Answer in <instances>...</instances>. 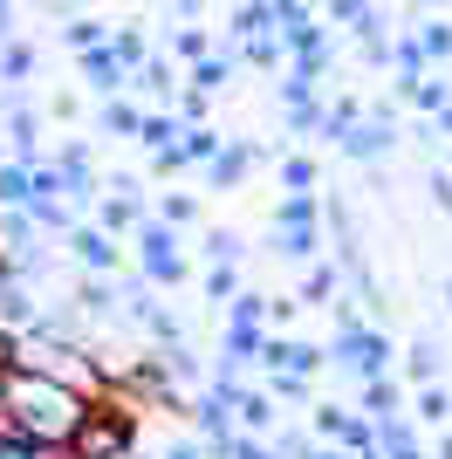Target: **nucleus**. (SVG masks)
<instances>
[{
  "instance_id": "nucleus-26",
  "label": "nucleus",
  "mask_w": 452,
  "mask_h": 459,
  "mask_svg": "<svg viewBox=\"0 0 452 459\" xmlns=\"http://www.w3.org/2000/svg\"><path fill=\"white\" fill-rule=\"evenodd\" d=\"M0 69H7V82H21L28 69H35V48H7V56H0Z\"/></svg>"
},
{
  "instance_id": "nucleus-25",
  "label": "nucleus",
  "mask_w": 452,
  "mask_h": 459,
  "mask_svg": "<svg viewBox=\"0 0 452 459\" xmlns=\"http://www.w3.org/2000/svg\"><path fill=\"white\" fill-rule=\"evenodd\" d=\"M28 364V343H21L14 329H0V370H21Z\"/></svg>"
},
{
  "instance_id": "nucleus-32",
  "label": "nucleus",
  "mask_w": 452,
  "mask_h": 459,
  "mask_svg": "<svg viewBox=\"0 0 452 459\" xmlns=\"http://www.w3.org/2000/svg\"><path fill=\"white\" fill-rule=\"evenodd\" d=\"M432 459H452V425L439 432V446H432Z\"/></svg>"
},
{
  "instance_id": "nucleus-33",
  "label": "nucleus",
  "mask_w": 452,
  "mask_h": 459,
  "mask_svg": "<svg viewBox=\"0 0 452 459\" xmlns=\"http://www.w3.org/2000/svg\"><path fill=\"white\" fill-rule=\"evenodd\" d=\"M41 459H75V453H69V446H56V453H41Z\"/></svg>"
},
{
  "instance_id": "nucleus-18",
  "label": "nucleus",
  "mask_w": 452,
  "mask_h": 459,
  "mask_svg": "<svg viewBox=\"0 0 452 459\" xmlns=\"http://www.w3.org/2000/svg\"><path fill=\"white\" fill-rule=\"evenodd\" d=\"M247 165H254V152H247V144H233V152H220V158H213L206 172H213V186H240V178H247Z\"/></svg>"
},
{
  "instance_id": "nucleus-14",
  "label": "nucleus",
  "mask_w": 452,
  "mask_h": 459,
  "mask_svg": "<svg viewBox=\"0 0 452 459\" xmlns=\"http://www.w3.org/2000/svg\"><path fill=\"white\" fill-rule=\"evenodd\" d=\"M0 206H35V165H0Z\"/></svg>"
},
{
  "instance_id": "nucleus-20",
  "label": "nucleus",
  "mask_w": 452,
  "mask_h": 459,
  "mask_svg": "<svg viewBox=\"0 0 452 459\" xmlns=\"http://www.w3.org/2000/svg\"><path fill=\"white\" fill-rule=\"evenodd\" d=\"M261 391H267L274 404H309V398H316V377H267Z\"/></svg>"
},
{
  "instance_id": "nucleus-17",
  "label": "nucleus",
  "mask_w": 452,
  "mask_h": 459,
  "mask_svg": "<svg viewBox=\"0 0 452 459\" xmlns=\"http://www.w3.org/2000/svg\"><path fill=\"white\" fill-rule=\"evenodd\" d=\"M418 419H425V425H452V391H446V384H418Z\"/></svg>"
},
{
  "instance_id": "nucleus-6",
  "label": "nucleus",
  "mask_w": 452,
  "mask_h": 459,
  "mask_svg": "<svg viewBox=\"0 0 452 459\" xmlns=\"http://www.w3.org/2000/svg\"><path fill=\"white\" fill-rule=\"evenodd\" d=\"M69 254H75L83 274H117L124 268V247H117L103 227H69Z\"/></svg>"
},
{
  "instance_id": "nucleus-10",
  "label": "nucleus",
  "mask_w": 452,
  "mask_h": 459,
  "mask_svg": "<svg viewBox=\"0 0 452 459\" xmlns=\"http://www.w3.org/2000/svg\"><path fill=\"white\" fill-rule=\"evenodd\" d=\"M336 144H343V158H363V165H370V158L391 152V124H384V117H370V124H350Z\"/></svg>"
},
{
  "instance_id": "nucleus-30",
  "label": "nucleus",
  "mask_w": 452,
  "mask_h": 459,
  "mask_svg": "<svg viewBox=\"0 0 452 459\" xmlns=\"http://www.w3.org/2000/svg\"><path fill=\"white\" fill-rule=\"evenodd\" d=\"M432 199H439V206H452V172H432Z\"/></svg>"
},
{
  "instance_id": "nucleus-35",
  "label": "nucleus",
  "mask_w": 452,
  "mask_h": 459,
  "mask_svg": "<svg viewBox=\"0 0 452 459\" xmlns=\"http://www.w3.org/2000/svg\"><path fill=\"white\" fill-rule=\"evenodd\" d=\"M446 308H452V281H446Z\"/></svg>"
},
{
  "instance_id": "nucleus-28",
  "label": "nucleus",
  "mask_w": 452,
  "mask_h": 459,
  "mask_svg": "<svg viewBox=\"0 0 452 459\" xmlns=\"http://www.w3.org/2000/svg\"><path fill=\"white\" fill-rule=\"evenodd\" d=\"M295 295H282V302H267V329H282V323H295Z\"/></svg>"
},
{
  "instance_id": "nucleus-16",
  "label": "nucleus",
  "mask_w": 452,
  "mask_h": 459,
  "mask_svg": "<svg viewBox=\"0 0 452 459\" xmlns=\"http://www.w3.org/2000/svg\"><path fill=\"white\" fill-rule=\"evenodd\" d=\"M316 220H322V199H316V192H288L282 212H274V227H316Z\"/></svg>"
},
{
  "instance_id": "nucleus-23",
  "label": "nucleus",
  "mask_w": 452,
  "mask_h": 459,
  "mask_svg": "<svg viewBox=\"0 0 452 459\" xmlns=\"http://www.w3.org/2000/svg\"><path fill=\"white\" fill-rule=\"evenodd\" d=\"M206 261H240V240L226 227H206Z\"/></svg>"
},
{
  "instance_id": "nucleus-21",
  "label": "nucleus",
  "mask_w": 452,
  "mask_h": 459,
  "mask_svg": "<svg viewBox=\"0 0 452 459\" xmlns=\"http://www.w3.org/2000/svg\"><path fill=\"white\" fill-rule=\"evenodd\" d=\"M158 220H165L171 233H178V227H199V199H186V192H165V206H158Z\"/></svg>"
},
{
  "instance_id": "nucleus-4",
  "label": "nucleus",
  "mask_w": 452,
  "mask_h": 459,
  "mask_svg": "<svg viewBox=\"0 0 452 459\" xmlns=\"http://www.w3.org/2000/svg\"><path fill=\"white\" fill-rule=\"evenodd\" d=\"M137 274H144L151 288H186V247H178V233L165 227V220H144L137 227Z\"/></svg>"
},
{
  "instance_id": "nucleus-8",
  "label": "nucleus",
  "mask_w": 452,
  "mask_h": 459,
  "mask_svg": "<svg viewBox=\"0 0 452 459\" xmlns=\"http://www.w3.org/2000/svg\"><path fill=\"white\" fill-rule=\"evenodd\" d=\"M274 419H282V404L267 398V391H247V384H240V398H233V425L254 432V439H274Z\"/></svg>"
},
{
  "instance_id": "nucleus-3",
  "label": "nucleus",
  "mask_w": 452,
  "mask_h": 459,
  "mask_svg": "<svg viewBox=\"0 0 452 459\" xmlns=\"http://www.w3.org/2000/svg\"><path fill=\"white\" fill-rule=\"evenodd\" d=\"M69 453L75 459H131L137 453V411H131V404H117V398H96L90 419L75 425Z\"/></svg>"
},
{
  "instance_id": "nucleus-31",
  "label": "nucleus",
  "mask_w": 452,
  "mask_h": 459,
  "mask_svg": "<svg viewBox=\"0 0 452 459\" xmlns=\"http://www.w3.org/2000/svg\"><path fill=\"white\" fill-rule=\"evenodd\" d=\"M309 459H357V453H343V446H322V439H316V453H309Z\"/></svg>"
},
{
  "instance_id": "nucleus-11",
  "label": "nucleus",
  "mask_w": 452,
  "mask_h": 459,
  "mask_svg": "<svg viewBox=\"0 0 452 459\" xmlns=\"http://www.w3.org/2000/svg\"><path fill=\"white\" fill-rule=\"evenodd\" d=\"M439 370H446V343H439L432 329L412 336V350H404V377H412V384H439Z\"/></svg>"
},
{
  "instance_id": "nucleus-19",
  "label": "nucleus",
  "mask_w": 452,
  "mask_h": 459,
  "mask_svg": "<svg viewBox=\"0 0 452 459\" xmlns=\"http://www.w3.org/2000/svg\"><path fill=\"white\" fill-rule=\"evenodd\" d=\"M233 295H240V268H233V261H213L206 268V302H233Z\"/></svg>"
},
{
  "instance_id": "nucleus-24",
  "label": "nucleus",
  "mask_w": 452,
  "mask_h": 459,
  "mask_svg": "<svg viewBox=\"0 0 452 459\" xmlns=\"http://www.w3.org/2000/svg\"><path fill=\"white\" fill-rule=\"evenodd\" d=\"M282 186H295V192H316V165H309V158H288V165H282Z\"/></svg>"
},
{
  "instance_id": "nucleus-34",
  "label": "nucleus",
  "mask_w": 452,
  "mask_h": 459,
  "mask_svg": "<svg viewBox=\"0 0 452 459\" xmlns=\"http://www.w3.org/2000/svg\"><path fill=\"white\" fill-rule=\"evenodd\" d=\"M0 28H7V0H0Z\"/></svg>"
},
{
  "instance_id": "nucleus-27",
  "label": "nucleus",
  "mask_w": 452,
  "mask_h": 459,
  "mask_svg": "<svg viewBox=\"0 0 452 459\" xmlns=\"http://www.w3.org/2000/svg\"><path fill=\"white\" fill-rule=\"evenodd\" d=\"M192 82H199V90H220V82H226V62H220V56H206V62H199V76H192Z\"/></svg>"
},
{
  "instance_id": "nucleus-22",
  "label": "nucleus",
  "mask_w": 452,
  "mask_h": 459,
  "mask_svg": "<svg viewBox=\"0 0 452 459\" xmlns=\"http://www.w3.org/2000/svg\"><path fill=\"white\" fill-rule=\"evenodd\" d=\"M137 124H144V117H137L131 103H103V131L110 137H137Z\"/></svg>"
},
{
  "instance_id": "nucleus-5",
  "label": "nucleus",
  "mask_w": 452,
  "mask_h": 459,
  "mask_svg": "<svg viewBox=\"0 0 452 459\" xmlns=\"http://www.w3.org/2000/svg\"><path fill=\"white\" fill-rule=\"evenodd\" d=\"M322 364H329V350L301 343V336H282V329H267V343H261V370H267V377H316Z\"/></svg>"
},
{
  "instance_id": "nucleus-15",
  "label": "nucleus",
  "mask_w": 452,
  "mask_h": 459,
  "mask_svg": "<svg viewBox=\"0 0 452 459\" xmlns=\"http://www.w3.org/2000/svg\"><path fill=\"white\" fill-rule=\"evenodd\" d=\"M316 227H274V254H282V261H316Z\"/></svg>"
},
{
  "instance_id": "nucleus-13",
  "label": "nucleus",
  "mask_w": 452,
  "mask_h": 459,
  "mask_svg": "<svg viewBox=\"0 0 452 459\" xmlns=\"http://www.w3.org/2000/svg\"><path fill=\"white\" fill-rule=\"evenodd\" d=\"M336 288H343V268H329V261H316V268L301 274V295H295V302H301V308H316V302H329Z\"/></svg>"
},
{
  "instance_id": "nucleus-12",
  "label": "nucleus",
  "mask_w": 452,
  "mask_h": 459,
  "mask_svg": "<svg viewBox=\"0 0 452 459\" xmlns=\"http://www.w3.org/2000/svg\"><path fill=\"white\" fill-rule=\"evenodd\" d=\"M96 227L110 233V240H117V233H137V227H144V206H137V192H110V199H103V212H96Z\"/></svg>"
},
{
  "instance_id": "nucleus-29",
  "label": "nucleus",
  "mask_w": 452,
  "mask_h": 459,
  "mask_svg": "<svg viewBox=\"0 0 452 459\" xmlns=\"http://www.w3.org/2000/svg\"><path fill=\"white\" fill-rule=\"evenodd\" d=\"M158 459H206V446H199V439H171Z\"/></svg>"
},
{
  "instance_id": "nucleus-7",
  "label": "nucleus",
  "mask_w": 452,
  "mask_h": 459,
  "mask_svg": "<svg viewBox=\"0 0 452 459\" xmlns=\"http://www.w3.org/2000/svg\"><path fill=\"white\" fill-rule=\"evenodd\" d=\"M69 308L83 316V323H110V316H117V281H110V274H83Z\"/></svg>"
},
{
  "instance_id": "nucleus-9",
  "label": "nucleus",
  "mask_w": 452,
  "mask_h": 459,
  "mask_svg": "<svg viewBox=\"0 0 452 459\" xmlns=\"http://www.w3.org/2000/svg\"><path fill=\"white\" fill-rule=\"evenodd\" d=\"M357 411L363 419H397V411H404V384L397 377H370V384H357Z\"/></svg>"
},
{
  "instance_id": "nucleus-2",
  "label": "nucleus",
  "mask_w": 452,
  "mask_h": 459,
  "mask_svg": "<svg viewBox=\"0 0 452 459\" xmlns=\"http://www.w3.org/2000/svg\"><path fill=\"white\" fill-rule=\"evenodd\" d=\"M329 364H336L343 377H357V384L397 377V343L384 336V323H370V316H363V308L336 302V343H329Z\"/></svg>"
},
{
  "instance_id": "nucleus-1",
  "label": "nucleus",
  "mask_w": 452,
  "mask_h": 459,
  "mask_svg": "<svg viewBox=\"0 0 452 459\" xmlns=\"http://www.w3.org/2000/svg\"><path fill=\"white\" fill-rule=\"evenodd\" d=\"M7 411L28 425V439H35V446L56 453V446L75 439V425L90 419V398L69 391L62 377H48L41 364H21V370H7Z\"/></svg>"
}]
</instances>
